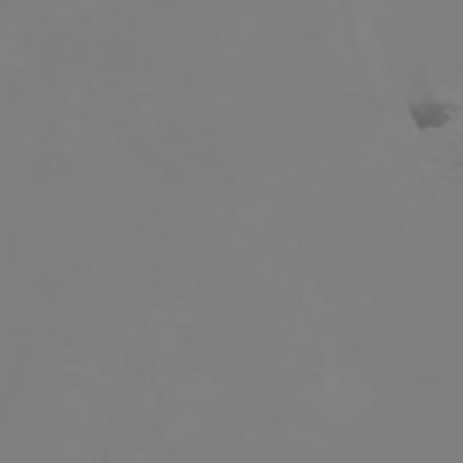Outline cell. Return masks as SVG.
Returning a JSON list of instances; mask_svg holds the SVG:
<instances>
[{"mask_svg": "<svg viewBox=\"0 0 463 463\" xmlns=\"http://www.w3.org/2000/svg\"><path fill=\"white\" fill-rule=\"evenodd\" d=\"M412 117L420 128H439L448 122V109L437 100H420L412 106Z\"/></svg>", "mask_w": 463, "mask_h": 463, "instance_id": "6da1fadb", "label": "cell"}]
</instances>
